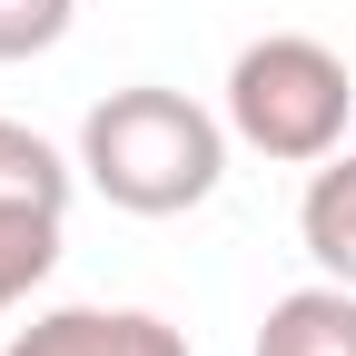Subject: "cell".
<instances>
[{"mask_svg": "<svg viewBox=\"0 0 356 356\" xmlns=\"http://www.w3.org/2000/svg\"><path fill=\"white\" fill-rule=\"evenodd\" d=\"M297 238L317 257V277L356 287V149L317 159V178H307V198H297Z\"/></svg>", "mask_w": 356, "mask_h": 356, "instance_id": "5", "label": "cell"}, {"mask_svg": "<svg viewBox=\"0 0 356 356\" xmlns=\"http://www.w3.org/2000/svg\"><path fill=\"white\" fill-rule=\"evenodd\" d=\"M228 139H238L228 109H198L188 89L129 79L79 119V178L129 218H188L228 178Z\"/></svg>", "mask_w": 356, "mask_h": 356, "instance_id": "1", "label": "cell"}, {"mask_svg": "<svg viewBox=\"0 0 356 356\" xmlns=\"http://www.w3.org/2000/svg\"><path fill=\"white\" fill-rule=\"evenodd\" d=\"M257 356H356V287H346V277L287 287V297L257 317Z\"/></svg>", "mask_w": 356, "mask_h": 356, "instance_id": "4", "label": "cell"}, {"mask_svg": "<svg viewBox=\"0 0 356 356\" xmlns=\"http://www.w3.org/2000/svg\"><path fill=\"white\" fill-rule=\"evenodd\" d=\"M60 218L70 208H40V198H0V317L60 267Z\"/></svg>", "mask_w": 356, "mask_h": 356, "instance_id": "6", "label": "cell"}, {"mask_svg": "<svg viewBox=\"0 0 356 356\" xmlns=\"http://www.w3.org/2000/svg\"><path fill=\"white\" fill-rule=\"evenodd\" d=\"M79 20V0H0V60H40V50H60Z\"/></svg>", "mask_w": 356, "mask_h": 356, "instance_id": "8", "label": "cell"}, {"mask_svg": "<svg viewBox=\"0 0 356 356\" xmlns=\"http://www.w3.org/2000/svg\"><path fill=\"white\" fill-rule=\"evenodd\" d=\"M346 119H356V70L307 30H267L228 60V129L238 149L277 159V168H317L346 149Z\"/></svg>", "mask_w": 356, "mask_h": 356, "instance_id": "2", "label": "cell"}, {"mask_svg": "<svg viewBox=\"0 0 356 356\" xmlns=\"http://www.w3.org/2000/svg\"><path fill=\"white\" fill-rule=\"evenodd\" d=\"M70 188H79V159H60L40 129H20V119H0V198H40V208H70Z\"/></svg>", "mask_w": 356, "mask_h": 356, "instance_id": "7", "label": "cell"}, {"mask_svg": "<svg viewBox=\"0 0 356 356\" xmlns=\"http://www.w3.org/2000/svg\"><path fill=\"white\" fill-rule=\"evenodd\" d=\"M0 356H188V337L168 317H149V307H50Z\"/></svg>", "mask_w": 356, "mask_h": 356, "instance_id": "3", "label": "cell"}]
</instances>
